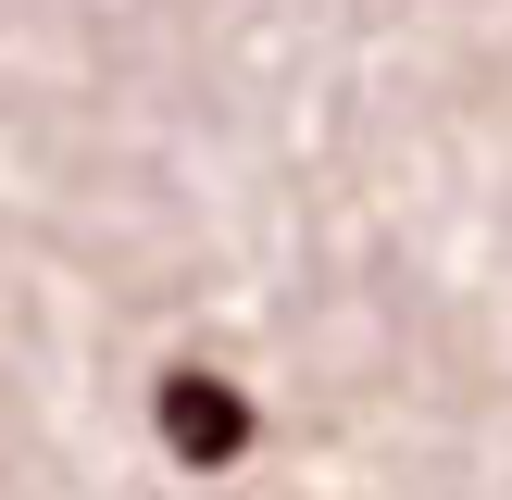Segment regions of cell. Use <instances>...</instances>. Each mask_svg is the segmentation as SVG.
<instances>
[{"label":"cell","instance_id":"1","mask_svg":"<svg viewBox=\"0 0 512 500\" xmlns=\"http://www.w3.org/2000/svg\"><path fill=\"white\" fill-rule=\"evenodd\" d=\"M150 413H163V438H175V463H238L250 450V400L225 388V375H163V400H150Z\"/></svg>","mask_w":512,"mask_h":500}]
</instances>
